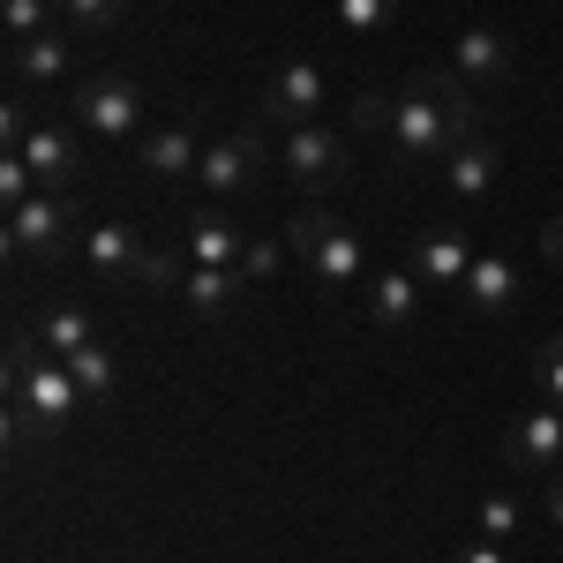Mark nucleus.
Wrapping results in <instances>:
<instances>
[{
    "label": "nucleus",
    "instance_id": "nucleus-1",
    "mask_svg": "<svg viewBox=\"0 0 563 563\" xmlns=\"http://www.w3.org/2000/svg\"><path fill=\"white\" fill-rule=\"evenodd\" d=\"M481 135V106L474 90L459 84L451 68H429V76H413V84L390 98V158L406 166V174H443V158Z\"/></svg>",
    "mask_w": 563,
    "mask_h": 563
},
{
    "label": "nucleus",
    "instance_id": "nucleus-2",
    "mask_svg": "<svg viewBox=\"0 0 563 563\" xmlns=\"http://www.w3.org/2000/svg\"><path fill=\"white\" fill-rule=\"evenodd\" d=\"M76 413H84V384L68 376V361L38 346V331H15V346H8V443L45 451L68 435Z\"/></svg>",
    "mask_w": 563,
    "mask_h": 563
},
{
    "label": "nucleus",
    "instance_id": "nucleus-3",
    "mask_svg": "<svg viewBox=\"0 0 563 563\" xmlns=\"http://www.w3.org/2000/svg\"><path fill=\"white\" fill-rule=\"evenodd\" d=\"M0 241H8V263H23V271H60L68 256H84V211L68 188H38L31 203L8 211Z\"/></svg>",
    "mask_w": 563,
    "mask_h": 563
},
{
    "label": "nucleus",
    "instance_id": "nucleus-4",
    "mask_svg": "<svg viewBox=\"0 0 563 563\" xmlns=\"http://www.w3.org/2000/svg\"><path fill=\"white\" fill-rule=\"evenodd\" d=\"M0 135H8V151H23V166L38 174V188H84L90 174V151H84V129L76 121H38V113H23V106H8L0 113Z\"/></svg>",
    "mask_w": 563,
    "mask_h": 563
},
{
    "label": "nucleus",
    "instance_id": "nucleus-5",
    "mask_svg": "<svg viewBox=\"0 0 563 563\" xmlns=\"http://www.w3.org/2000/svg\"><path fill=\"white\" fill-rule=\"evenodd\" d=\"M294 256L308 263V278L316 286H331V294H361L376 271H368V241L353 233L346 218L331 211H301L294 218Z\"/></svg>",
    "mask_w": 563,
    "mask_h": 563
},
{
    "label": "nucleus",
    "instance_id": "nucleus-6",
    "mask_svg": "<svg viewBox=\"0 0 563 563\" xmlns=\"http://www.w3.org/2000/svg\"><path fill=\"white\" fill-rule=\"evenodd\" d=\"M143 113H151V98H143V84H135L129 68H98V76H84V84L68 90V121L90 143H129V135H143Z\"/></svg>",
    "mask_w": 563,
    "mask_h": 563
},
{
    "label": "nucleus",
    "instance_id": "nucleus-7",
    "mask_svg": "<svg viewBox=\"0 0 563 563\" xmlns=\"http://www.w3.org/2000/svg\"><path fill=\"white\" fill-rule=\"evenodd\" d=\"M271 166H278V151H271V135L256 129H225L203 143V166H196V188L211 196V203H241V196H256L263 180H271Z\"/></svg>",
    "mask_w": 563,
    "mask_h": 563
},
{
    "label": "nucleus",
    "instance_id": "nucleus-8",
    "mask_svg": "<svg viewBox=\"0 0 563 563\" xmlns=\"http://www.w3.org/2000/svg\"><path fill=\"white\" fill-rule=\"evenodd\" d=\"M331 113V76L316 60H278L256 90V121L263 129H316Z\"/></svg>",
    "mask_w": 563,
    "mask_h": 563
},
{
    "label": "nucleus",
    "instance_id": "nucleus-9",
    "mask_svg": "<svg viewBox=\"0 0 563 563\" xmlns=\"http://www.w3.org/2000/svg\"><path fill=\"white\" fill-rule=\"evenodd\" d=\"M278 166H286V180H301L308 196L339 188V180L353 174L346 129H331V121H316V129H286V143H278Z\"/></svg>",
    "mask_w": 563,
    "mask_h": 563
},
{
    "label": "nucleus",
    "instance_id": "nucleus-10",
    "mask_svg": "<svg viewBox=\"0 0 563 563\" xmlns=\"http://www.w3.org/2000/svg\"><path fill=\"white\" fill-rule=\"evenodd\" d=\"M76 45L60 23L53 31H38V38H15L8 45V76H15V90H76L84 76H76Z\"/></svg>",
    "mask_w": 563,
    "mask_h": 563
},
{
    "label": "nucleus",
    "instance_id": "nucleus-11",
    "mask_svg": "<svg viewBox=\"0 0 563 563\" xmlns=\"http://www.w3.org/2000/svg\"><path fill=\"white\" fill-rule=\"evenodd\" d=\"M504 466H519L526 481L556 474L563 466V406H526L519 421L504 429Z\"/></svg>",
    "mask_w": 563,
    "mask_h": 563
},
{
    "label": "nucleus",
    "instance_id": "nucleus-12",
    "mask_svg": "<svg viewBox=\"0 0 563 563\" xmlns=\"http://www.w3.org/2000/svg\"><path fill=\"white\" fill-rule=\"evenodd\" d=\"M180 249H188V263L241 271V256H249V225H233L225 203H196V211L180 218Z\"/></svg>",
    "mask_w": 563,
    "mask_h": 563
},
{
    "label": "nucleus",
    "instance_id": "nucleus-13",
    "mask_svg": "<svg viewBox=\"0 0 563 563\" xmlns=\"http://www.w3.org/2000/svg\"><path fill=\"white\" fill-rule=\"evenodd\" d=\"M135 166H143V180H158V188H180V180H196V166H203V135L188 129V121L143 129L135 135Z\"/></svg>",
    "mask_w": 563,
    "mask_h": 563
},
{
    "label": "nucleus",
    "instance_id": "nucleus-14",
    "mask_svg": "<svg viewBox=\"0 0 563 563\" xmlns=\"http://www.w3.org/2000/svg\"><path fill=\"white\" fill-rule=\"evenodd\" d=\"M451 76H459L466 90H504L511 76H519V53H511L504 31L474 23V31H459V45H451Z\"/></svg>",
    "mask_w": 563,
    "mask_h": 563
},
{
    "label": "nucleus",
    "instance_id": "nucleus-15",
    "mask_svg": "<svg viewBox=\"0 0 563 563\" xmlns=\"http://www.w3.org/2000/svg\"><path fill=\"white\" fill-rule=\"evenodd\" d=\"M443 188H451V203L481 211V203L504 188V151H496V135H466V143L443 158Z\"/></svg>",
    "mask_w": 563,
    "mask_h": 563
},
{
    "label": "nucleus",
    "instance_id": "nucleus-16",
    "mask_svg": "<svg viewBox=\"0 0 563 563\" xmlns=\"http://www.w3.org/2000/svg\"><path fill=\"white\" fill-rule=\"evenodd\" d=\"M143 256H151V241L135 233L129 218H106V225H84V263L113 286V278H143Z\"/></svg>",
    "mask_w": 563,
    "mask_h": 563
},
{
    "label": "nucleus",
    "instance_id": "nucleus-17",
    "mask_svg": "<svg viewBox=\"0 0 563 563\" xmlns=\"http://www.w3.org/2000/svg\"><path fill=\"white\" fill-rule=\"evenodd\" d=\"M474 241H466V225H429L421 241H413V278L421 286H466V271H474Z\"/></svg>",
    "mask_w": 563,
    "mask_h": 563
},
{
    "label": "nucleus",
    "instance_id": "nucleus-18",
    "mask_svg": "<svg viewBox=\"0 0 563 563\" xmlns=\"http://www.w3.org/2000/svg\"><path fill=\"white\" fill-rule=\"evenodd\" d=\"M174 294L188 316H203V323H225L233 308H241V294H249V278L241 271H211V263H180Z\"/></svg>",
    "mask_w": 563,
    "mask_h": 563
},
{
    "label": "nucleus",
    "instance_id": "nucleus-19",
    "mask_svg": "<svg viewBox=\"0 0 563 563\" xmlns=\"http://www.w3.org/2000/svg\"><path fill=\"white\" fill-rule=\"evenodd\" d=\"M459 294H466V308H474V316H488V323H496V316H511V308H519L526 278H519V263H511V256H496V249H481V256H474V271H466V286H459Z\"/></svg>",
    "mask_w": 563,
    "mask_h": 563
},
{
    "label": "nucleus",
    "instance_id": "nucleus-20",
    "mask_svg": "<svg viewBox=\"0 0 563 563\" xmlns=\"http://www.w3.org/2000/svg\"><path fill=\"white\" fill-rule=\"evenodd\" d=\"M361 301H368V323H376V331H406V323L421 316V278H406V271H376V278L361 286Z\"/></svg>",
    "mask_w": 563,
    "mask_h": 563
},
{
    "label": "nucleus",
    "instance_id": "nucleus-21",
    "mask_svg": "<svg viewBox=\"0 0 563 563\" xmlns=\"http://www.w3.org/2000/svg\"><path fill=\"white\" fill-rule=\"evenodd\" d=\"M31 331H38V346H53L60 361L98 346V323H90V308H76V301H45V316L31 323Z\"/></svg>",
    "mask_w": 563,
    "mask_h": 563
},
{
    "label": "nucleus",
    "instance_id": "nucleus-22",
    "mask_svg": "<svg viewBox=\"0 0 563 563\" xmlns=\"http://www.w3.org/2000/svg\"><path fill=\"white\" fill-rule=\"evenodd\" d=\"M519 533H526V496H511V488H488V496L474 504V541H504V549H511Z\"/></svg>",
    "mask_w": 563,
    "mask_h": 563
},
{
    "label": "nucleus",
    "instance_id": "nucleus-23",
    "mask_svg": "<svg viewBox=\"0 0 563 563\" xmlns=\"http://www.w3.org/2000/svg\"><path fill=\"white\" fill-rule=\"evenodd\" d=\"M129 8L135 0H60V31H68V38H106Z\"/></svg>",
    "mask_w": 563,
    "mask_h": 563
},
{
    "label": "nucleus",
    "instance_id": "nucleus-24",
    "mask_svg": "<svg viewBox=\"0 0 563 563\" xmlns=\"http://www.w3.org/2000/svg\"><path fill=\"white\" fill-rule=\"evenodd\" d=\"M68 376L84 384V398H113V390H121V361L106 353V339H98V346L68 353Z\"/></svg>",
    "mask_w": 563,
    "mask_h": 563
},
{
    "label": "nucleus",
    "instance_id": "nucleus-25",
    "mask_svg": "<svg viewBox=\"0 0 563 563\" xmlns=\"http://www.w3.org/2000/svg\"><path fill=\"white\" fill-rule=\"evenodd\" d=\"M331 8H339L346 38H390V23H398V0H331Z\"/></svg>",
    "mask_w": 563,
    "mask_h": 563
},
{
    "label": "nucleus",
    "instance_id": "nucleus-26",
    "mask_svg": "<svg viewBox=\"0 0 563 563\" xmlns=\"http://www.w3.org/2000/svg\"><path fill=\"white\" fill-rule=\"evenodd\" d=\"M0 23H8V45L15 38H38L60 23V0H0Z\"/></svg>",
    "mask_w": 563,
    "mask_h": 563
},
{
    "label": "nucleus",
    "instance_id": "nucleus-27",
    "mask_svg": "<svg viewBox=\"0 0 563 563\" xmlns=\"http://www.w3.org/2000/svg\"><path fill=\"white\" fill-rule=\"evenodd\" d=\"M533 390H541V406H563V331L541 339V353H533Z\"/></svg>",
    "mask_w": 563,
    "mask_h": 563
},
{
    "label": "nucleus",
    "instance_id": "nucleus-28",
    "mask_svg": "<svg viewBox=\"0 0 563 563\" xmlns=\"http://www.w3.org/2000/svg\"><path fill=\"white\" fill-rule=\"evenodd\" d=\"M346 129H361V135H390V98H384V90H353Z\"/></svg>",
    "mask_w": 563,
    "mask_h": 563
},
{
    "label": "nucleus",
    "instance_id": "nucleus-29",
    "mask_svg": "<svg viewBox=\"0 0 563 563\" xmlns=\"http://www.w3.org/2000/svg\"><path fill=\"white\" fill-rule=\"evenodd\" d=\"M278 271V241H249V256H241V278L256 286V278H271Z\"/></svg>",
    "mask_w": 563,
    "mask_h": 563
},
{
    "label": "nucleus",
    "instance_id": "nucleus-30",
    "mask_svg": "<svg viewBox=\"0 0 563 563\" xmlns=\"http://www.w3.org/2000/svg\"><path fill=\"white\" fill-rule=\"evenodd\" d=\"M451 563H511V549H504V541H466Z\"/></svg>",
    "mask_w": 563,
    "mask_h": 563
},
{
    "label": "nucleus",
    "instance_id": "nucleus-31",
    "mask_svg": "<svg viewBox=\"0 0 563 563\" xmlns=\"http://www.w3.org/2000/svg\"><path fill=\"white\" fill-rule=\"evenodd\" d=\"M541 256H549V263H556V271H563V211L549 218V225H541Z\"/></svg>",
    "mask_w": 563,
    "mask_h": 563
},
{
    "label": "nucleus",
    "instance_id": "nucleus-32",
    "mask_svg": "<svg viewBox=\"0 0 563 563\" xmlns=\"http://www.w3.org/2000/svg\"><path fill=\"white\" fill-rule=\"evenodd\" d=\"M549 526L563 533V481H549Z\"/></svg>",
    "mask_w": 563,
    "mask_h": 563
}]
</instances>
